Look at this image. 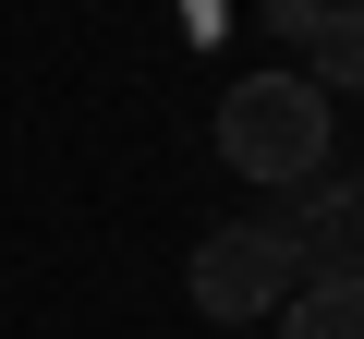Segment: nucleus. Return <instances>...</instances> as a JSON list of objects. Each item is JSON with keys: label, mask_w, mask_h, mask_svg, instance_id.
<instances>
[{"label": "nucleus", "mask_w": 364, "mask_h": 339, "mask_svg": "<svg viewBox=\"0 0 364 339\" xmlns=\"http://www.w3.org/2000/svg\"><path fill=\"white\" fill-rule=\"evenodd\" d=\"M219 157L243 182H316L328 170V97L304 73H243L219 97Z\"/></svg>", "instance_id": "obj_1"}, {"label": "nucleus", "mask_w": 364, "mask_h": 339, "mask_svg": "<svg viewBox=\"0 0 364 339\" xmlns=\"http://www.w3.org/2000/svg\"><path fill=\"white\" fill-rule=\"evenodd\" d=\"M182 291H195L219 327H267L291 291H304V255L267 230V218H231V230H207L195 243V267H182Z\"/></svg>", "instance_id": "obj_2"}, {"label": "nucleus", "mask_w": 364, "mask_h": 339, "mask_svg": "<svg viewBox=\"0 0 364 339\" xmlns=\"http://www.w3.org/2000/svg\"><path fill=\"white\" fill-rule=\"evenodd\" d=\"M267 230L304 255V279H364V182H304Z\"/></svg>", "instance_id": "obj_3"}, {"label": "nucleus", "mask_w": 364, "mask_h": 339, "mask_svg": "<svg viewBox=\"0 0 364 339\" xmlns=\"http://www.w3.org/2000/svg\"><path fill=\"white\" fill-rule=\"evenodd\" d=\"M279 339H364V279H304L279 303Z\"/></svg>", "instance_id": "obj_4"}, {"label": "nucleus", "mask_w": 364, "mask_h": 339, "mask_svg": "<svg viewBox=\"0 0 364 339\" xmlns=\"http://www.w3.org/2000/svg\"><path fill=\"white\" fill-rule=\"evenodd\" d=\"M316 97H364V0H340L328 13V37H316V73H304Z\"/></svg>", "instance_id": "obj_5"}, {"label": "nucleus", "mask_w": 364, "mask_h": 339, "mask_svg": "<svg viewBox=\"0 0 364 339\" xmlns=\"http://www.w3.org/2000/svg\"><path fill=\"white\" fill-rule=\"evenodd\" d=\"M255 13H267V37H291V49H316V37H328V13H340V0H255Z\"/></svg>", "instance_id": "obj_6"}, {"label": "nucleus", "mask_w": 364, "mask_h": 339, "mask_svg": "<svg viewBox=\"0 0 364 339\" xmlns=\"http://www.w3.org/2000/svg\"><path fill=\"white\" fill-rule=\"evenodd\" d=\"M231 339H255V327H231Z\"/></svg>", "instance_id": "obj_7"}]
</instances>
